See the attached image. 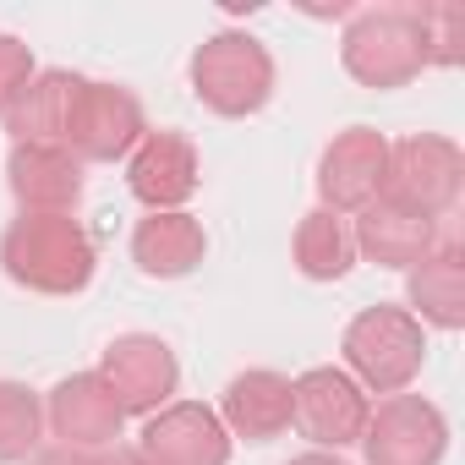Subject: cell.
Wrapping results in <instances>:
<instances>
[{
    "instance_id": "obj_1",
    "label": "cell",
    "mask_w": 465,
    "mask_h": 465,
    "mask_svg": "<svg viewBox=\"0 0 465 465\" xmlns=\"http://www.w3.org/2000/svg\"><path fill=\"white\" fill-rule=\"evenodd\" d=\"M94 236L77 213H17L0 236V269L34 296H77L94 280Z\"/></svg>"
},
{
    "instance_id": "obj_2",
    "label": "cell",
    "mask_w": 465,
    "mask_h": 465,
    "mask_svg": "<svg viewBox=\"0 0 465 465\" xmlns=\"http://www.w3.org/2000/svg\"><path fill=\"white\" fill-rule=\"evenodd\" d=\"M192 94L203 110L224 115V121H242V115H258L269 99H274V55L263 39H252L247 28H219L208 34L197 50H192Z\"/></svg>"
},
{
    "instance_id": "obj_3",
    "label": "cell",
    "mask_w": 465,
    "mask_h": 465,
    "mask_svg": "<svg viewBox=\"0 0 465 465\" xmlns=\"http://www.w3.org/2000/svg\"><path fill=\"white\" fill-rule=\"evenodd\" d=\"M340 351H345V372L367 394H405L427 367V329L405 307L378 302L345 323Z\"/></svg>"
},
{
    "instance_id": "obj_4",
    "label": "cell",
    "mask_w": 465,
    "mask_h": 465,
    "mask_svg": "<svg viewBox=\"0 0 465 465\" xmlns=\"http://www.w3.org/2000/svg\"><path fill=\"white\" fill-rule=\"evenodd\" d=\"M340 61L361 88H405L427 72L421 61V28L416 6H361L345 17Z\"/></svg>"
},
{
    "instance_id": "obj_5",
    "label": "cell",
    "mask_w": 465,
    "mask_h": 465,
    "mask_svg": "<svg viewBox=\"0 0 465 465\" xmlns=\"http://www.w3.org/2000/svg\"><path fill=\"white\" fill-rule=\"evenodd\" d=\"M465 192V153L443 132H411L389 143V170H383V203L411 208L421 219H443Z\"/></svg>"
},
{
    "instance_id": "obj_6",
    "label": "cell",
    "mask_w": 465,
    "mask_h": 465,
    "mask_svg": "<svg viewBox=\"0 0 465 465\" xmlns=\"http://www.w3.org/2000/svg\"><path fill=\"white\" fill-rule=\"evenodd\" d=\"M99 378H104V389L115 394V405L126 411V416H153V411H164L170 400H175V389H181V361H175V351H170V340H159V334H115L104 351H99V367H94Z\"/></svg>"
},
{
    "instance_id": "obj_7",
    "label": "cell",
    "mask_w": 465,
    "mask_h": 465,
    "mask_svg": "<svg viewBox=\"0 0 465 465\" xmlns=\"http://www.w3.org/2000/svg\"><path fill=\"white\" fill-rule=\"evenodd\" d=\"M449 449V421L427 394H383L367 411L361 454L367 465H438Z\"/></svg>"
},
{
    "instance_id": "obj_8",
    "label": "cell",
    "mask_w": 465,
    "mask_h": 465,
    "mask_svg": "<svg viewBox=\"0 0 465 465\" xmlns=\"http://www.w3.org/2000/svg\"><path fill=\"white\" fill-rule=\"evenodd\" d=\"M367 389L345 372V367H307L302 378H291V421L312 438V449H351L361 443L367 427Z\"/></svg>"
},
{
    "instance_id": "obj_9",
    "label": "cell",
    "mask_w": 465,
    "mask_h": 465,
    "mask_svg": "<svg viewBox=\"0 0 465 465\" xmlns=\"http://www.w3.org/2000/svg\"><path fill=\"white\" fill-rule=\"evenodd\" d=\"M148 137V110L143 99L126 88V83H83V99H77V115H72V132H66V148L83 159V164H115L126 159L137 143Z\"/></svg>"
},
{
    "instance_id": "obj_10",
    "label": "cell",
    "mask_w": 465,
    "mask_h": 465,
    "mask_svg": "<svg viewBox=\"0 0 465 465\" xmlns=\"http://www.w3.org/2000/svg\"><path fill=\"white\" fill-rule=\"evenodd\" d=\"M383 170H389V137L372 126H345L323 143L318 153V208L334 213H361L367 203H378L383 192Z\"/></svg>"
},
{
    "instance_id": "obj_11",
    "label": "cell",
    "mask_w": 465,
    "mask_h": 465,
    "mask_svg": "<svg viewBox=\"0 0 465 465\" xmlns=\"http://www.w3.org/2000/svg\"><path fill=\"white\" fill-rule=\"evenodd\" d=\"M137 449L148 465H230L236 438L224 432L219 411L203 400H170L164 411L143 416Z\"/></svg>"
},
{
    "instance_id": "obj_12",
    "label": "cell",
    "mask_w": 465,
    "mask_h": 465,
    "mask_svg": "<svg viewBox=\"0 0 465 465\" xmlns=\"http://www.w3.org/2000/svg\"><path fill=\"white\" fill-rule=\"evenodd\" d=\"M126 186L148 213L186 208L203 186V153L186 132H148L126 153Z\"/></svg>"
},
{
    "instance_id": "obj_13",
    "label": "cell",
    "mask_w": 465,
    "mask_h": 465,
    "mask_svg": "<svg viewBox=\"0 0 465 465\" xmlns=\"http://www.w3.org/2000/svg\"><path fill=\"white\" fill-rule=\"evenodd\" d=\"M121 427H126V411L115 405V394L104 389L99 372H72L45 394V432L66 449L99 454V449L121 443Z\"/></svg>"
},
{
    "instance_id": "obj_14",
    "label": "cell",
    "mask_w": 465,
    "mask_h": 465,
    "mask_svg": "<svg viewBox=\"0 0 465 465\" xmlns=\"http://www.w3.org/2000/svg\"><path fill=\"white\" fill-rule=\"evenodd\" d=\"M6 186L17 197V213H77L83 159L66 143H12Z\"/></svg>"
},
{
    "instance_id": "obj_15",
    "label": "cell",
    "mask_w": 465,
    "mask_h": 465,
    "mask_svg": "<svg viewBox=\"0 0 465 465\" xmlns=\"http://www.w3.org/2000/svg\"><path fill=\"white\" fill-rule=\"evenodd\" d=\"M351 236H356V258L378 263V269H416L438 242H443V224L438 219H421L411 208H394V203H367L361 213H351Z\"/></svg>"
},
{
    "instance_id": "obj_16",
    "label": "cell",
    "mask_w": 465,
    "mask_h": 465,
    "mask_svg": "<svg viewBox=\"0 0 465 465\" xmlns=\"http://www.w3.org/2000/svg\"><path fill=\"white\" fill-rule=\"evenodd\" d=\"M219 421L230 438L247 443H274L280 432H291V378L274 367H247L224 383L219 394Z\"/></svg>"
},
{
    "instance_id": "obj_17",
    "label": "cell",
    "mask_w": 465,
    "mask_h": 465,
    "mask_svg": "<svg viewBox=\"0 0 465 465\" xmlns=\"http://www.w3.org/2000/svg\"><path fill=\"white\" fill-rule=\"evenodd\" d=\"M203 258H208V230L192 208L143 213L132 230V263L148 280H186Z\"/></svg>"
},
{
    "instance_id": "obj_18",
    "label": "cell",
    "mask_w": 465,
    "mask_h": 465,
    "mask_svg": "<svg viewBox=\"0 0 465 465\" xmlns=\"http://www.w3.org/2000/svg\"><path fill=\"white\" fill-rule=\"evenodd\" d=\"M83 83L88 77H77L66 66H39L34 83L17 94V104L6 110L12 143H66L72 115H77V99H83Z\"/></svg>"
},
{
    "instance_id": "obj_19",
    "label": "cell",
    "mask_w": 465,
    "mask_h": 465,
    "mask_svg": "<svg viewBox=\"0 0 465 465\" xmlns=\"http://www.w3.org/2000/svg\"><path fill=\"white\" fill-rule=\"evenodd\" d=\"M405 312L421 329H443V334L465 323V258L449 236L416 269H405Z\"/></svg>"
},
{
    "instance_id": "obj_20",
    "label": "cell",
    "mask_w": 465,
    "mask_h": 465,
    "mask_svg": "<svg viewBox=\"0 0 465 465\" xmlns=\"http://www.w3.org/2000/svg\"><path fill=\"white\" fill-rule=\"evenodd\" d=\"M291 252H296V269H302L307 280H318V285L345 280V274L356 269V236H351V219L334 213V208H312V213H302Z\"/></svg>"
},
{
    "instance_id": "obj_21",
    "label": "cell",
    "mask_w": 465,
    "mask_h": 465,
    "mask_svg": "<svg viewBox=\"0 0 465 465\" xmlns=\"http://www.w3.org/2000/svg\"><path fill=\"white\" fill-rule=\"evenodd\" d=\"M39 449H45V400L17 378H0V465H28Z\"/></svg>"
},
{
    "instance_id": "obj_22",
    "label": "cell",
    "mask_w": 465,
    "mask_h": 465,
    "mask_svg": "<svg viewBox=\"0 0 465 465\" xmlns=\"http://www.w3.org/2000/svg\"><path fill=\"white\" fill-rule=\"evenodd\" d=\"M416 28H421V61L427 66H460L465 61V6L460 0H421Z\"/></svg>"
},
{
    "instance_id": "obj_23",
    "label": "cell",
    "mask_w": 465,
    "mask_h": 465,
    "mask_svg": "<svg viewBox=\"0 0 465 465\" xmlns=\"http://www.w3.org/2000/svg\"><path fill=\"white\" fill-rule=\"evenodd\" d=\"M34 72H39L34 50L17 34H0V121H6V110L17 104V94L34 83Z\"/></svg>"
},
{
    "instance_id": "obj_24",
    "label": "cell",
    "mask_w": 465,
    "mask_h": 465,
    "mask_svg": "<svg viewBox=\"0 0 465 465\" xmlns=\"http://www.w3.org/2000/svg\"><path fill=\"white\" fill-rule=\"evenodd\" d=\"M88 465H148V460H143V449H137V443H110V449L88 454Z\"/></svg>"
},
{
    "instance_id": "obj_25",
    "label": "cell",
    "mask_w": 465,
    "mask_h": 465,
    "mask_svg": "<svg viewBox=\"0 0 465 465\" xmlns=\"http://www.w3.org/2000/svg\"><path fill=\"white\" fill-rule=\"evenodd\" d=\"M28 465H88V454L83 449H66V443H45Z\"/></svg>"
},
{
    "instance_id": "obj_26",
    "label": "cell",
    "mask_w": 465,
    "mask_h": 465,
    "mask_svg": "<svg viewBox=\"0 0 465 465\" xmlns=\"http://www.w3.org/2000/svg\"><path fill=\"white\" fill-rule=\"evenodd\" d=\"M285 465H351V460L334 454V449H302V454H291Z\"/></svg>"
}]
</instances>
